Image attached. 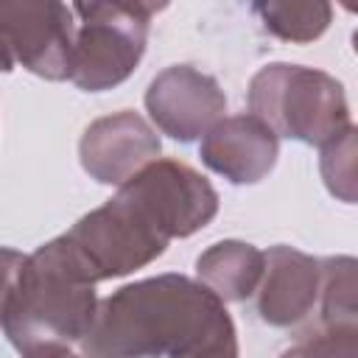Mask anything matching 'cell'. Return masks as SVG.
<instances>
[{
    "instance_id": "obj_17",
    "label": "cell",
    "mask_w": 358,
    "mask_h": 358,
    "mask_svg": "<svg viewBox=\"0 0 358 358\" xmlns=\"http://www.w3.org/2000/svg\"><path fill=\"white\" fill-rule=\"evenodd\" d=\"M22 358H81V355H76L70 347L50 344V347H36L31 352H22Z\"/></svg>"
},
{
    "instance_id": "obj_11",
    "label": "cell",
    "mask_w": 358,
    "mask_h": 358,
    "mask_svg": "<svg viewBox=\"0 0 358 358\" xmlns=\"http://www.w3.org/2000/svg\"><path fill=\"white\" fill-rule=\"evenodd\" d=\"M263 252L246 241H218L196 257V277L221 302H243L255 296L263 277Z\"/></svg>"
},
{
    "instance_id": "obj_8",
    "label": "cell",
    "mask_w": 358,
    "mask_h": 358,
    "mask_svg": "<svg viewBox=\"0 0 358 358\" xmlns=\"http://www.w3.org/2000/svg\"><path fill=\"white\" fill-rule=\"evenodd\" d=\"M162 143L154 126L131 112H115L92 120L78 143L81 168L101 185H123L148 162L159 159Z\"/></svg>"
},
{
    "instance_id": "obj_7",
    "label": "cell",
    "mask_w": 358,
    "mask_h": 358,
    "mask_svg": "<svg viewBox=\"0 0 358 358\" xmlns=\"http://www.w3.org/2000/svg\"><path fill=\"white\" fill-rule=\"evenodd\" d=\"M0 31L17 64L28 73L70 78V48L76 17L64 3H0Z\"/></svg>"
},
{
    "instance_id": "obj_5",
    "label": "cell",
    "mask_w": 358,
    "mask_h": 358,
    "mask_svg": "<svg viewBox=\"0 0 358 358\" xmlns=\"http://www.w3.org/2000/svg\"><path fill=\"white\" fill-rule=\"evenodd\" d=\"M162 8L165 3H73L70 81L84 92L123 84L145 53L151 17Z\"/></svg>"
},
{
    "instance_id": "obj_3",
    "label": "cell",
    "mask_w": 358,
    "mask_h": 358,
    "mask_svg": "<svg viewBox=\"0 0 358 358\" xmlns=\"http://www.w3.org/2000/svg\"><path fill=\"white\" fill-rule=\"evenodd\" d=\"M95 280L76 257L64 235L42 243L25 255L3 310V333L14 350L31 352L36 347L81 341L98 310Z\"/></svg>"
},
{
    "instance_id": "obj_16",
    "label": "cell",
    "mask_w": 358,
    "mask_h": 358,
    "mask_svg": "<svg viewBox=\"0 0 358 358\" xmlns=\"http://www.w3.org/2000/svg\"><path fill=\"white\" fill-rule=\"evenodd\" d=\"M25 263V255L11 249V246H0V322H3V310H6V302H8V294L14 288V280L20 274Z\"/></svg>"
},
{
    "instance_id": "obj_9",
    "label": "cell",
    "mask_w": 358,
    "mask_h": 358,
    "mask_svg": "<svg viewBox=\"0 0 358 358\" xmlns=\"http://www.w3.org/2000/svg\"><path fill=\"white\" fill-rule=\"evenodd\" d=\"M263 277L255 288L257 316L271 327H294L319 305L322 263L294 246L277 243L263 252Z\"/></svg>"
},
{
    "instance_id": "obj_2",
    "label": "cell",
    "mask_w": 358,
    "mask_h": 358,
    "mask_svg": "<svg viewBox=\"0 0 358 358\" xmlns=\"http://www.w3.org/2000/svg\"><path fill=\"white\" fill-rule=\"evenodd\" d=\"M227 305L185 274L120 285L98 302L81 358H238Z\"/></svg>"
},
{
    "instance_id": "obj_13",
    "label": "cell",
    "mask_w": 358,
    "mask_h": 358,
    "mask_svg": "<svg viewBox=\"0 0 358 358\" xmlns=\"http://www.w3.org/2000/svg\"><path fill=\"white\" fill-rule=\"evenodd\" d=\"M322 263V285H319V316L324 327L330 324H358V302H355V260L350 255L324 257Z\"/></svg>"
},
{
    "instance_id": "obj_4",
    "label": "cell",
    "mask_w": 358,
    "mask_h": 358,
    "mask_svg": "<svg viewBox=\"0 0 358 358\" xmlns=\"http://www.w3.org/2000/svg\"><path fill=\"white\" fill-rule=\"evenodd\" d=\"M249 115L260 117L277 137L305 145H324L338 137L350 120L347 92L324 70L271 62L249 81Z\"/></svg>"
},
{
    "instance_id": "obj_10",
    "label": "cell",
    "mask_w": 358,
    "mask_h": 358,
    "mask_svg": "<svg viewBox=\"0 0 358 358\" xmlns=\"http://www.w3.org/2000/svg\"><path fill=\"white\" fill-rule=\"evenodd\" d=\"M280 137L255 115H224L199 145L201 162L232 185H257L277 162Z\"/></svg>"
},
{
    "instance_id": "obj_1",
    "label": "cell",
    "mask_w": 358,
    "mask_h": 358,
    "mask_svg": "<svg viewBox=\"0 0 358 358\" xmlns=\"http://www.w3.org/2000/svg\"><path fill=\"white\" fill-rule=\"evenodd\" d=\"M215 213L218 193L207 176L176 159H154L106 204L81 215L64 241L101 282L148 266L173 238L204 229Z\"/></svg>"
},
{
    "instance_id": "obj_12",
    "label": "cell",
    "mask_w": 358,
    "mask_h": 358,
    "mask_svg": "<svg viewBox=\"0 0 358 358\" xmlns=\"http://www.w3.org/2000/svg\"><path fill=\"white\" fill-rule=\"evenodd\" d=\"M252 11L257 14V20L271 36L294 45H308L319 39L333 20V6L322 0H313V3L268 0V3H252Z\"/></svg>"
},
{
    "instance_id": "obj_14",
    "label": "cell",
    "mask_w": 358,
    "mask_h": 358,
    "mask_svg": "<svg viewBox=\"0 0 358 358\" xmlns=\"http://www.w3.org/2000/svg\"><path fill=\"white\" fill-rule=\"evenodd\" d=\"M319 168H322V179L327 185V190L352 204L355 201V126H347L338 137H333L330 143L322 145V157H319Z\"/></svg>"
},
{
    "instance_id": "obj_15",
    "label": "cell",
    "mask_w": 358,
    "mask_h": 358,
    "mask_svg": "<svg viewBox=\"0 0 358 358\" xmlns=\"http://www.w3.org/2000/svg\"><path fill=\"white\" fill-rule=\"evenodd\" d=\"M280 358H358V324H319L316 333L282 350Z\"/></svg>"
},
{
    "instance_id": "obj_6",
    "label": "cell",
    "mask_w": 358,
    "mask_h": 358,
    "mask_svg": "<svg viewBox=\"0 0 358 358\" xmlns=\"http://www.w3.org/2000/svg\"><path fill=\"white\" fill-rule=\"evenodd\" d=\"M145 109L162 134L179 143H193L224 117L227 95L210 73L190 64H171L151 78Z\"/></svg>"
},
{
    "instance_id": "obj_18",
    "label": "cell",
    "mask_w": 358,
    "mask_h": 358,
    "mask_svg": "<svg viewBox=\"0 0 358 358\" xmlns=\"http://www.w3.org/2000/svg\"><path fill=\"white\" fill-rule=\"evenodd\" d=\"M14 67H17V62H14V56H11V48H8V42H6L3 31H0V73H11Z\"/></svg>"
}]
</instances>
